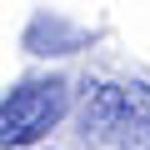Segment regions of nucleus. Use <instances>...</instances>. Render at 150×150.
<instances>
[{
	"mask_svg": "<svg viewBox=\"0 0 150 150\" xmlns=\"http://www.w3.org/2000/svg\"><path fill=\"white\" fill-rule=\"evenodd\" d=\"M65 110H70V80H60V75L5 90V100H0V145L25 150V145L45 140L65 120Z\"/></svg>",
	"mask_w": 150,
	"mask_h": 150,
	"instance_id": "obj_1",
	"label": "nucleus"
},
{
	"mask_svg": "<svg viewBox=\"0 0 150 150\" xmlns=\"http://www.w3.org/2000/svg\"><path fill=\"white\" fill-rule=\"evenodd\" d=\"M120 115H125V85H95L85 110H80V145H115V130H120Z\"/></svg>",
	"mask_w": 150,
	"mask_h": 150,
	"instance_id": "obj_2",
	"label": "nucleus"
},
{
	"mask_svg": "<svg viewBox=\"0 0 150 150\" xmlns=\"http://www.w3.org/2000/svg\"><path fill=\"white\" fill-rule=\"evenodd\" d=\"M25 45L35 55H70L85 45V30H75L65 15H35L30 30H25Z\"/></svg>",
	"mask_w": 150,
	"mask_h": 150,
	"instance_id": "obj_3",
	"label": "nucleus"
},
{
	"mask_svg": "<svg viewBox=\"0 0 150 150\" xmlns=\"http://www.w3.org/2000/svg\"><path fill=\"white\" fill-rule=\"evenodd\" d=\"M115 150H150V85H125V115L115 130Z\"/></svg>",
	"mask_w": 150,
	"mask_h": 150,
	"instance_id": "obj_4",
	"label": "nucleus"
}]
</instances>
